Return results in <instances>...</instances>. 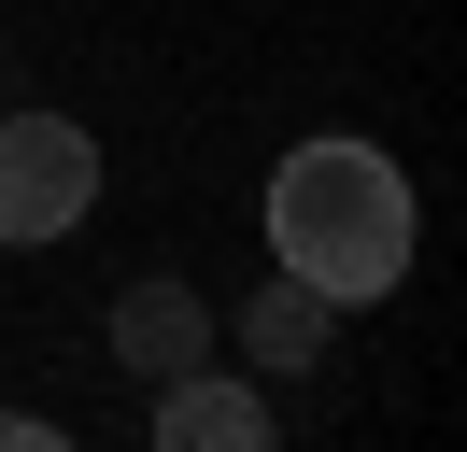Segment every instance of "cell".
<instances>
[{
	"instance_id": "1",
	"label": "cell",
	"mask_w": 467,
	"mask_h": 452,
	"mask_svg": "<svg viewBox=\"0 0 467 452\" xmlns=\"http://www.w3.org/2000/svg\"><path fill=\"white\" fill-rule=\"evenodd\" d=\"M269 269H297L312 297H397L410 282V184L382 141L312 128L284 170H269Z\"/></svg>"
},
{
	"instance_id": "2",
	"label": "cell",
	"mask_w": 467,
	"mask_h": 452,
	"mask_svg": "<svg viewBox=\"0 0 467 452\" xmlns=\"http://www.w3.org/2000/svg\"><path fill=\"white\" fill-rule=\"evenodd\" d=\"M99 198V128H71V113H0V241H71Z\"/></svg>"
},
{
	"instance_id": "3",
	"label": "cell",
	"mask_w": 467,
	"mask_h": 452,
	"mask_svg": "<svg viewBox=\"0 0 467 452\" xmlns=\"http://www.w3.org/2000/svg\"><path fill=\"white\" fill-rule=\"evenodd\" d=\"M156 438L171 452H269V396L227 382V367H171L156 382Z\"/></svg>"
},
{
	"instance_id": "4",
	"label": "cell",
	"mask_w": 467,
	"mask_h": 452,
	"mask_svg": "<svg viewBox=\"0 0 467 452\" xmlns=\"http://www.w3.org/2000/svg\"><path fill=\"white\" fill-rule=\"evenodd\" d=\"M114 354L142 367V382H171V367L213 354V311L184 297V282H128V297H114Z\"/></svg>"
},
{
	"instance_id": "5",
	"label": "cell",
	"mask_w": 467,
	"mask_h": 452,
	"mask_svg": "<svg viewBox=\"0 0 467 452\" xmlns=\"http://www.w3.org/2000/svg\"><path fill=\"white\" fill-rule=\"evenodd\" d=\"M326 325H340V297H312V282L284 269L255 311H241V354H255V367H312V354H326Z\"/></svg>"
}]
</instances>
